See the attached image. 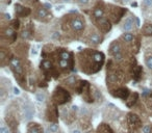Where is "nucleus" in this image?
I'll return each instance as SVG.
<instances>
[{
	"label": "nucleus",
	"instance_id": "6",
	"mask_svg": "<svg viewBox=\"0 0 152 133\" xmlns=\"http://www.w3.org/2000/svg\"><path fill=\"white\" fill-rule=\"evenodd\" d=\"M97 24H98V27H99V29L101 30L103 33L108 32L110 30V28H112V25H110V21H108L107 19H105V18H103V17H102L101 19H98Z\"/></svg>",
	"mask_w": 152,
	"mask_h": 133
},
{
	"label": "nucleus",
	"instance_id": "32",
	"mask_svg": "<svg viewBox=\"0 0 152 133\" xmlns=\"http://www.w3.org/2000/svg\"><path fill=\"white\" fill-rule=\"evenodd\" d=\"M4 17L7 20H11V16H10L9 14H4Z\"/></svg>",
	"mask_w": 152,
	"mask_h": 133
},
{
	"label": "nucleus",
	"instance_id": "20",
	"mask_svg": "<svg viewBox=\"0 0 152 133\" xmlns=\"http://www.w3.org/2000/svg\"><path fill=\"white\" fill-rule=\"evenodd\" d=\"M141 74H142V68L141 67H135L134 69H133V78L135 79V80H137V79H140V77H141Z\"/></svg>",
	"mask_w": 152,
	"mask_h": 133
},
{
	"label": "nucleus",
	"instance_id": "28",
	"mask_svg": "<svg viewBox=\"0 0 152 133\" xmlns=\"http://www.w3.org/2000/svg\"><path fill=\"white\" fill-rule=\"evenodd\" d=\"M143 3H144V5L147 7H152V0H143Z\"/></svg>",
	"mask_w": 152,
	"mask_h": 133
},
{
	"label": "nucleus",
	"instance_id": "17",
	"mask_svg": "<svg viewBox=\"0 0 152 133\" xmlns=\"http://www.w3.org/2000/svg\"><path fill=\"white\" fill-rule=\"evenodd\" d=\"M142 33H143L144 36H152V24L146 23L145 25L143 26V29H142Z\"/></svg>",
	"mask_w": 152,
	"mask_h": 133
},
{
	"label": "nucleus",
	"instance_id": "35",
	"mask_svg": "<svg viewBox=\"0 0 152 133\" xmlns=\"http://www.w3.org/2000/svg\"><path fill=\"white\" fill-rule=\"evenodd\" d=\"M151 133H152V132H151Z\"/></svg>",
	"mask_w": 152,
	"mask_h": 133
},
{
	"label": "nucleus",
	"instance_id": "29",
	"mask_svg": "<svg viewBox=\"0 0 152 133\" xmlns=\"http://www.w3.org/2000/svg\"><path fill=\"white\" fill-rule=\"evenodd\" d=\"M37 99H38L39 101H44L45 95L44 94H38V95H37Z\"/></svg>",
	"mask_w": 152,
	"mask_h": 133
},
{
	"label": "nucleus",
	"instance_id": "16",
	"mask_svg": "<svg viewBox=\"0 0 152 133\" xmlns=\"http://www.w3.org/2000/svg\"><path fill=\"white\" fill-rule=\"evenodd\" d=\"M137 98H139V95H137V93H133L130 95V98H129L128 100H127L126 102V105L128 106V107H132L133 105H134L135 103H137Z\"/></svg>",
	"mask_w": 152,
	"mask_h": 133
},
{
	"label": "nucleus",
	"instance_id": "11",
	"mask_svg": "<svg viewBox=\"0 0 152 133\" xmlns=\"http://www.w3.org/2000/svg\"><path fill=\"white\" fill-rule=\"evenodd\" d=\"M3 34H4L9 40H11L12 42H14V41L16 40V36H17V33H16L13 28H7V29H4Z\"/></svg>",
	"mask_w": 152,
	"mask_h": 133
},
{
	"label": "nucleus",
	"instance_id": "21",
	"mask_svg": "<svg viewBox=\"0 0 152 133\" xmlns=\"http://www.w3.org/2000/svg\"><path fill=\"white\" fill-rule=\"evenodd\" d=\"M42 67L45 71H50L52 69V63L50 60H44L42 63Z\"/></svg>",
	"mask_w": 152,
	"mask_h": 133
},
{
	"label": "nucleus",
	"instance_id": "4",
	"mask_svg": "<svg viewBox=\"0 0 152 133\" xmlns=\"http://www.w3.org/2000/svg\"><path fill=\"white\" fill-rule=\"evenodd\" d=\"M127 121H128V124L131 127H133V129H137L140 127H142V122L140 120V118L134 113H128L127 116Z\"/></svg>",
	"mask_w": 152,
	"mask_h": 133
},
{
	"label": "nucleus",
	"instance_id": "7",
	"mask_svg": "<svg viewBox=\"0 0 152 133\" xmlns=\"http://www.w3.org/2000/svg\"><path fill=\"white\" fill-rule=\"evenodd\" d=\"M15 13L17 17H27L30 15V9L21 4L15 5Z\"/></svg>",
	"mask_w": 152,
	"mask_h": 133
},
{
	"label": "nucleus",
	"instance_id": "3",
	"mask_svg": "<svg viewBox=\"0 0 152 133\" xmlns=\"http://www.w3.org/2000/svg\"><path fill=\"white\" fill-rule=\"evenodd\" d=\"M70 26L71 28L76 32H80L85 29V21L81 19L79 16H76L70 22Z\"/></svg>",
	"mask_w": 152,
	"mask_h": 133
},
{
	"label": "nucleus",
	"instance_id": "26",
	"mask_svg": "<svg viewBox=\"0 0 152 133\" xmlns=\"http://www.w3.org/2000/svg\"><path fill=\"white\" fill-rule=\"evenodd\" d=\"M30 36H31V33H30L28 30H24V31L22 32V38L23 39H29Z\"/></svg>",
	"mask_w": 152,
	"mask_h": 133
},
{
	"label": "nucleus",
	"instance_id": "5",
	"mask_svg": "<svg viewBox=\"0 0 152 133\" xmlns=\"http://www.w3.org/2000/svg\"><path fill=\"white\" fill-rule=\"evenodd\" d=\"M113 95L115 96V97L117 98H120V99L122 100H127L129 98V96H130V92H129V89H127V87H119V89H117V91L115 92V93H113Z\"/></svg>",
	"mask_w": 152,
	"mask_h": 133
},
{
	"label": "nucleus",
	"instance_id": "25",
	"mask_svg": "<svg viewBox=\"0 0 152 133\" xmlns=\"http://www.w3.org/2000/svg\"><path fill=\"white\" fill-rule=\"evenodd\" d=\"M12 27H13L14 29H18V28L20 27V22H19V20H17V19L13 20V21H12Z\"/></svg>",
	"mask_w": 152,
	"mask_h": 133
},
{
	"label": "nucleus",
	"instance_id": "18",
	"mask_svg": "<svg viewBox=\"0 0 152 133\" xmlns=\"http://www.w3.org/2000/svg\"><path fill=\"white\" fill-rule=\"evenodd\" d=\"M121 39H122L123 42H125V43H131L133 39H134V36H133V34L130 33V32H126V33L123 34Z\"/></svg>",
	"mask_w": 152,
	"mask_h": 133
},
{
	"label": "nucleus",
	"instance_id": "8",
	"mask_svg": "<svg viewBox=\"0 0 152 133\" xmlns=\"http://www.w3.org/2000/svg\"><path fill=\"white\" fill-rule=\"evenodd\" d=\"M110 52L116 59H121V58H122L121 48H120V46H119L118 43H113L112 46H110Z\"/></svg>",
	"mask_w": 152,
	"mask_h": 133
},
{
	"label": "nucleus",
	"instance_id": "10",
	"mask_svg": "<svg viewBox=\"0 0 152 133\" xmlns=\"http://www.w3.org/2000/svg\"><path fill=\"white\" fill-rule=\"evenodd\" d=\"M37 17H38V19L43 20V21H46V20L49 19V13L47 12L46 9L40 7V9H38V12H37Z\"/></svg>",
	"mask_w": 152,
	"mask_h": 133
},
{
	"label": "nucleus",
	"instance_id": "2",
	"mask_svg": "<svg viewBox=\"0 0 152 133\" xmlns=\"http://www.w3.org/2000/svg\"><path fill=\"white\" fill-rule=\"evenodd\" d=\"M10 65H11V69L13 70L16 78L19 80L20 84L24 85L23 81H22V78H23V68H22L20 60L18 58H16V57H14V58L11 59V63H10Z\"/></svg>",
	"mask_w": 152,
	"mask_h": 133
},
{
	"label": "nucleus",
	"instance_id": "9",
	"mask_svg": "<svg viewBox=\"0 0 152 133\" xmlns=\"http://www.w3.org/2000/svg\"><path fill=\"white\" fill-rule=\"evenodd\" d=\"M28 133H43V129L38 123H29L27 128Z\"/></svg>",
	"mask_w": 152,
	"mask_h": 133
},
{
	"label": "nucleus",
	"instance_id": "31",
	"mask_svg": "<svg viewBox=\"0 0 152 133\" xmlns=\"http://www.w3.org/2000/svg\"><path fill=\"white\" fill-rule=\"evenodd\" d=\"M14 91H15V92H14V93H15V94H16V95H19V94H20L19 89H17V87H15V89H14Z\"/></svg>",
	"mask_w": 152,
	"mask_h": 133
},
{
	"label": "nucleus",
	"instance_id": "23",
	"mask_svg": "<svg viewBox=\"0 0 152 133\" xmlns=\"http://www.w3.org/2000/svg\"><path fill=\"white\" fill-rule=\"evenodd\" d=\"M142 130H143L144 133H151L152 132V126L151 125H146V126H144L143 128H142Z\"/></svg>",
	"mask_w": 152,
	"mask_h": 133
},
{
	"label": "nucleus",
	"instance_id": "12",
	"mask_svg": "<svg viewBox=\"0 0 152 133\" xmlns=\"http://www.w3.org/2000/svg\"><path fill=\"white\" fill-rule=\"evenodd\" d=\"M89 42L93 45H99L102 42V38L98 33H92L89 36Z\"/></svg>",
	"mask_w": 152,
	"mask_h": 133
},
{
	"label": "nucleus",
	"instance_id": "22",
	"mask_svg": "<svg viewBox=\"0 0 152 133\" xmlns=\"http://www.w3.org/2000/svg\"><path fill=\"white\" fill-rule=\"evenodd\" d=\"M58 130V125L57 124H51L48 126V131L51 133H55L56 131Z\"/></svg>",
	"mask_w": 152,
	"mask_h": 133
},
{
	"label": "nucleus",
	"instance_id": "34",
	"mask_svg": "<svg viewBox=\"0 0 152 133\" xmlns=\"http://www.w3.org/2000/svg\"><path fill=\"white\" fill-rule=\"evenodd\" d=\"M63 1H65V2H69L70 0H63Z\"/></svg>",
	"mask_w": 152,
	"mask_h": 133
},
{
	"label": "nucleus",
	"instance_id": "24",
	"mask_svg": "<svg viewBox=\"0 0 152 133\" xmlns=\"http://www.w3.org/2000/svg\"><path fill=\"white\" fill-rule=\"evenodd\" d=\"M145 63L148 68H149L150 70H152V56H148L147 58H146Z\"/></svg>",
	"mask_w": 152,
	"mask_h": 133
},
{
	"label": "nucleus",
	"instance_id": "30",
	"mask_svg": "<svg viewBox=\"0 0 152 133\" xmlns=\"http://www.w3.org/2000/svg\"><path fill=\"white\" fill-rule=\"evenodd\" d=\"M77 2L81 5H87L90 2V0H77Z\"/></svg>",
	"mask_w": 152,
	"mask_h": 133
},
{
	"label": "nucleus",
	"instance_id": "14",
	"mask_svg": "<svg viewBox=\"0 0 152 133\" xmlns=\"http://www.w3.org/2000/svg\"><path fill=\"white\" fill-rule=\"evenodd\" d=\"M103 14H104V9L102 7H97L94 9L93 11V16L95 19H101L102 17H103Z\"/></svg>",
	"mask_w": 152,
	"mask_h": 133
},
{
	"label": "nucleus",
	"instance_id": "33",
	"mask_svg": "<svg viewBox=\"0 0 152 133\" xmlns=\"http://www.w3.org/2000/svg\"><path fill=\"white\" fill-rule=\"evenodd\" d=\"M72 133H80V131L76 129V130H73V131H72Z\"/></svg>",
	"mask_w": 152,
	"mask_h": 133
},
{
	"label": "nucleus",
	"instance_id": "13",
	"mask_svg": "<svg viewBox=\"0 0 152 133\" xmlns=\"http://www.w3.org/2000/svg\"><path fill=\"white\" fill-rule=\"evenodd\" d=\"M133 25H134V24H133L132 19H131V18H127L124 21V23H123L122 29L124 30V31H130L133 28Z\"/></svg>",
	"mask_w": 152,
	"mask_h": 133
},
{
	"label": "nucleus",
	"instance_id": "27",
	"mask_svg": "<svg viewBox=\"0 0 152 133\" xmlns=\"http://www.w3.org/2000/svg\"><path fill=\"white\" fill-rule=\"evenodd\" d=\"M0 133H10L9 128H7L4 125H1V127H0Z\"/></svg>",
	"mask_w": 152,
	"mask_h": 133
},
{
	"label": "nucleus",
	"instance_id": "19",
	"mask_svg": "<svg viewBox=\"0 0 152 133\" xmlns=\"http://www.w3.org/2000/svg\"><path fill=\"white\" fill-rule=\"evenodd\" d=\"M59 58L61 59H65V60H71V54L68 52L67 50H61L59 52Z\"/></svg>",
	"mask_w": 152,
	"mask_h": 133
},
{
	"label": "nucleus",
	"instance_id": "1",
	"mask_svg": "<svg viewBox=\"0 0 152 133\" xmlns=\"http://www.w3.org/2000/svg\"><path fill=\"white\" fill-rule=\"evenodd\" d=\"M70 99H71L70 94L66 89H61V87H57L52 96V101L56 105H61V104L67 103V102L70 101Z\"/></svg>",
	"mask_w": 152,
	"mask_h": 133
},
{
	"label": "nucleus",
	"instance_id": "15",
	"mask_svg": "<svg viewBox=\"0 0 152 133\" xmlns=\"http://www.w3.org/2000/svg\"><path fill=\"white\" fill-rule=\"evenodd\" d=\"M97 133H114V131L112 130V128H110L108 125L101 124L99 127H98Z\"/></svg>",
	"mask_w": 152,
	"mask_h": 133
}]
</instances>
